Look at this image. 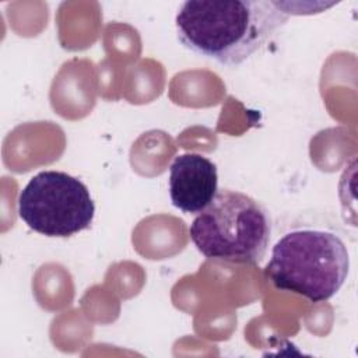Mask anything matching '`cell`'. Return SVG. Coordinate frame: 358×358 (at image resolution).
<instances>
[{"label": "cell", "mask_w": 358, "mask_h": 358, "mask_svg": "<svg viewBox=\"0 0 358 358\" xmlns=\"http://www.w3.org/2000/svg\"><path fill=\"white\" fill-rule=\"evenodd\" d=\"M18 215L38 234L67 238L91 227L95 204L80 179L62 171H42L20 192Z\"/></svg>", "instance_id": "cell-4"}, {"label": "cell", "mask_w": 358, "mask_h": 358, "mask_svg": "<svg viewBox=\"0 0 358 358\" xmlns=\"http://www.w3.org/2000/svg\"><path fill=\"white\" fill-rule=\"evenodd\" d=\"M218 192L217 166L207 157L186 152L175 157L169 166V197L186 214L201 213Z\"/></svg>", "instance_id": "cell-5"}, {"label": "cell", "mask_w": 358, "mask_h": 358, "mask_svg": "<svg viewBox=\"0 0 358 358\" xmlns=\"http://www.w3.org/2000/svg\"><path fill=\"white\" fill-rule=\"evenodd\" d=\"M189 234L197 250L208 259L256 264L267 252L271 222L259 201L242 192L221 189L196 215Z\"/></svg>", "instance_id": "cell-3"}, {"label": "cell", "mask_w": 358, "mask_h": 358, "mask_svg": "<svg viewBox=\"0 0 358 358\" xmlns=\"http://www.w3.org/2000/svg\"><path fill=\"white\" fill-rule=\"evenodd\" d=\"M350 271V255L333 231L295 228L273 246L266 275L281 291L324 302L344 285Z\"/></svg>", "instance_id": "cell-2"}, {"label": "cell", "mask_w": 358, "mask_h": 358, "mask_svg": "<svg viewBox=\"0 0 358 358\" xmlns=\"http://www.w3.org/2000/svg\"><path fill=\"white\" fill-rule=\"evenodd\" d=\"M268 0H189L175 17L178 41L193 53L239 66L259 52L288 21Z\"/></svg>", "instance_id": "cell-1"}]
</instances>
